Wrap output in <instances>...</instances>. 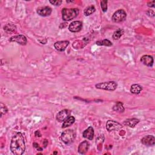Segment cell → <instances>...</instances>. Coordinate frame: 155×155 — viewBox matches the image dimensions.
Listing matches in <instances>:
<instances>
[{
    "label": "cell",
    "instance_id": "1",
    "mask_svg": "<svg viewBox=\"0 0 155 155\" xmlns=\"http://www.w3.org/2000/svg\"><path fill=\"white\" fill-rule=\"evenodd\" d=\"M26 150V144L23 134L20 132L15 135L11 141L10 150L15 155L23 154Z\"/></svg>",
    "mask_w": 155,
    "mask_h": 155
},
{
    "label": "cell",
    "instance_id": "2",
    "mask_svg": "<svg viewBox=\"0 0 155 155\" xmlns=\"http://www.w3.org/2000/svg\"><path fill=\"white\" fill-rule=\"evenodd\" d=\"M79 14V9L76 8H64L62 10V18L64 21H70L76 18Z\"/></svg>",
    "mask_w": 155,
    "mask_h": 155
},
{
    "label": "cell",
    "instance_id": "3",
    "mask_svg": "<svg viewBox=\"0 0 155 155\" xmlns=\"http://www.w3.org/2000/svg\"><path fill=\"white\" fill-rule=\"evenodd\" d=\"M76 138V133L73 130H67L63 131L61 136V139L65 144L69 145L73 142Z\"/></svg>",
    "mask_w": 155,
    "mask_h": 155
},
{
    "label": "cell",
    "instance_id": "4",
    "mask_svg": "<svg viewBox=\"0 0 155 155\" xmlns=\"http://www.w3.org/2000/svg\"><path fill=\"white\" fill-rule=\"evenodd\" d=\"M118 84L115 81H108L98 83L95 85V87L98 89L107 90V91H114L116 89Z\"/></svg>",
    "mask_w": 155,
    "mask_h": 155
},
{
    "label": "cell",
    "instance_id": "5",
    "mask_svg": "<svg viewBox=\"0 0 155 155\" xmlns=\"http://www.w3.org/2000/svg\"><path fill=\"white\" fill-rule=\"evenodd\" d=\"M126 17V12L123 9H119L113 13L112 19L114 23H121V22L125 21Z\"/></svg>",
    "mask_w": 155,
    "mask_h": 155
},
{
    "label": "cell",
    "instance_id": "6",
    "mask_svg": "<svg viewBox=\"0 0 155 155\" xmlns=\"http://www.w3.org/2000/svg\"><path fill=\"white\" fill-rule=\"evenodd\" d=\"M122 128V125L119 122L115 121L109 120L107 122L106 124V128L108 131L119 130Z\"/></svg>",
    "mask_w": 155,
    "mask_h": 155
},
{
    "label": "cell",
    "instance_id": "7",
    "mask_svg": "<svg viewBox=\"0 0 155 155\" xmlns=\"http://www.w3.org/2000/svg\"><path fill=\"white\" fill-rule=\"evenodd\" d=\"M10 42H16L21 45L24 46L27 44V38L23 35H18L11 37L9 39Z\"/></svg>",
    "mask_w": 155,
    "mask_h": 155
},
{
    "label": "cell",
    "instance_id": "8",
    "mask_svg": "<svg viewBox=\"0 0 155 155\" xmlns=\"http://www.w3.org/2000/svg\"><path fill=\"white\" fill-rule=\"evenodd\" d=\"M70 111L68 109H64L60 111L56 115V120L59 122H63L70 115Z\"/></svg>",
    "mask_w": 155,
    "mask_h": 155
},
{
    "label": "cell",
    "instance_id": "9",
    "mask_svg": "<svg viewBox=\"0 0 155 155\" xmlns=\"http://www.w3.org/2000/svg\"><path fill=\"white\" fill-rule=\"evenodd\" d=\"M82 27V23L79 21H73L70 23L69 27V30L71 32L76 33L79 32Z\"/></svg>",
    "mask_w": 155,
    "mask_h": 155
},
{
    "label": "cell",
    "instance_id": "10",
    "mask_svg": "<svg viewBox=\"0 0 155 155\" xmlns=\"http://www.w3.org/2000/svg\"><path fill=\"white\" fill-rule=\"evenodd\" d=\"M69 41H57L54 44V47L56 49V50L60 52H62L67 48V47L69 46Z\"/></svg>",
    "mask_w": 155,
    "mask_h": 155
},
{
    "label": "cell",
    "instance_id": "11",
    "mask_svg": "<svg viewBox=\"0 0 155 155\" xmlns=\"http://www.w3.org/2000/svg\"><path fill=\"white\" fill-rule=\"evenodd\" d=\"M52 9L49 6L39 7L37 9V13L41 16H48L52 13Z\"/></svg>",
    "mask_w": 155,
    "mask_h": 155
},
{
    "label": "cell",
    "instance_id": "12",
    "mask_svg": "<svg viewBox=\"0 0 155 155\" xmlns=\"http://www.w3.org/2000/svg\"><path fill=\"white\" fill-rule=\"evenodd\" d=\"M142 144L147 146H153L155 144V138L153 135H147L141 139Z\"/></svg>",
    "mask_w": 155,
    "mask_h": 155
},
{
    "label": "cell",
    "instance_id": "13",
    "mask_svg": "<svg viewBox=\"0 0 155 155\" xmlns=\"http://www.w3.org/2000/svg\"><path fill=\"white\" fill-rule=\"evenodd\" d=\"M141 62L145 65L148 66V67H152L153 65L154 60L151 56L145 55L141 57Z\"/></svg>",
    "mask_w": 155,
    "mask_h": 155
},
{
    "label": "cell",
    "instance_id": "14",
    "mask_svg": "<svg viewBox=\"0 0 155 155\" xmlns=\"http://www.w3.org/2000/svg\"><path fill=\"white\" fill-rule=\"evenodd\" d=\"M94 129L92 127H89L83 132V137L88 140H92L94 137Z\"/></svg>",
    "mask_w": 155,
    "mask_h": 155
},
{
    "label": "cell",
    "instance_id": "15",
    "mask_svg": "<svg viewBox=\"0 0 155 155\" xmlns=\"http://www.w3.org/2000/svg\"><path fill=\"white\" fill-rule=\"evenodd\" d=\"M90 147V144L88 141H84L83 142H82L78 147V152L80 154H85L89 148Z\"/></svg>",
    "mask_w": 155,
    "mask_h": 155
},
{
    "label": "cell",
    "instance_id": "16",
    "mask_svg": "<svg viewBox=\"0 0 155 155\" xmlns=\"http://www.w3.org/2000/svg\"><path fill=\"white\" fill-rule=\"evenodd\" d=\"M139 122V120L137 118H129L126 119L124 122V124L125 125H126L127 126L131 127V128H133L135 127L138 123Z\"/></svg>",
    "mask_w": 155,
    "mask_h": 155
},
{
    "label": "cell",
    "instance_id": "17",
    "mask_svg": "<svg viewBox=\"0 0 155 155\" xmlns=\"http://www.w3.org/2000/svg\"><path fill=\"white\" fill-rule=\"evenodd\" d=\"M75 121V118L74 116H69L67 119H66L62 125V128H67L69 126H71L72 124H74Z\"/></svg>",
    "mask_w": 155,
    "mask_h": 155
},
{
    "label": "cell",
    "instance_id": "18",
    "mask_svg": "<svg viewBox=\"0 0 155 155\" xmlns=\"http://www.w3.org/2000/svg\"><path fill=\"white\" fill-rule=\"evenodd\" d=\"M142 90V87L138 84H133L131 86L130 92L133 94H139Z\"/></svg>",
    "mask_w": 155,
    "mask_h": 155
},
{
    "label": "cell",
    "instance_id": "19",
    "mask_svg": "<svg viewBox=\"0 0 155 155\" xmlns=\"http://www.w3.org/2000/svg\"><path fill=\"white\" fill-rule=\"evenodd\" d=\"M113 110L114 111L119 113H123L125 111V108L124 107L123 104L121 102L118 101L113 107Z\"/></svg>",
    "mask_w": 155,
    "mask_h": 155
},
{
    "label": "cell",
    "instance_id": "20",
    "mask_svg": "<svg viewBox=\"0 0 155 155\" xmlns=\"http://www.w3.org/2000/svg\"><path fill=\"white\" fill-rule=\"evenodd\" d=\"M16 26L13 24H7L4 27V31L8 33L15 32L16 31Z\"/></svg>",
    "mask_w": 155,
    "mask_h": 155
},
{
    "label": "cell",
    "instance_id": "21",
    "mask_svg": "<svg viewBox=\"0 0 155 155\" xmlns=\"http://www.w3.org/2000/svg\"><path fill=\"white\" fill-rule=\"evenodd\" d=\"M96 44L98 46H108V47H110L113 45L112 42L109 41L108 39H105L104 40L102 41H98L96 42Z\"/></svg>",
    "mask_w": 155,
    "mask_h": 155
},
{
    "label": "cell",
    "instance_id": "22",
    "mask_svg": "<svg viewBox=\"0 0 155 155\" xmlns=\"http://www.w3.org/2000/svg\"><path fill=\"white\" fill-rule=\"evenodd\" d=\"M124 31L122 29H117L113 35V38L115 40H118L124 34Z\"/></svg>",
    "mask_w": 155,
    "mask_h": 155
},
{
    "label": "cell",
    "instance_id": "23",
    "mask_svg": "<svg viewBox=\"0 0 155 155\" xmlns=\"http://www.w3.org/2000/svg\"><path fill=\"white\" fill-rule=\"evenodd\" d=\"M95 10H96L95 7L93 6H90L85 9L84 11V13L85 16H89L93 14L95 12Z\"/></svg>",
    "mask_w": 155,
    "mask_h": 155
},
{
    "label": "cell",
    "instance_id": "24",
    "mask_svg": "<svg viewBox=\"0 0 155 155\" xmlns=\"http://www.w3.org/2000/svg\"><path fill=\"white\" fill-rule=\"evenodd\" d=\"M100 4H101V7L102 10L104 12H107V9H108V5H107L108 4V1H107V0H104V1H101L100 2Z\"/></svg>",
    "mask_w": 155,
    "mask_h": 155
},
{
    "label": "cell",
    "instance_id": "25",
    "mask_svg": "<svg viewBox=\"0 0 155 155\" xmlns=\"http://www.w3.org/2000/svg\"><path fill=\"white\" fill-rule=\"evenodd\" d=\"M8 112V109L7 107L3 103H1V117H3V115H6Z\"/></svg>",
    "mask_w": 155,
    "mask_h": 155
},
{
    "label": "cell",
    "instance_id": "26",
    "mask_svg": "<svg viewBox=\"0 0 155 155\" xmlns=\"http://www.w3.org/2000/svg\"><path fill=\"white\" fill-rule=\"evenodd\" d=\"M49 2L53 4V5H55V6H60L61 4V3H62V1H61V0H56V1H49Z\"/></svg>",
    "mask_w": 155,
    "mask_h": 155
},
{
    "label": "cell",
    "instance_id": "27",
    "mask_svg": "<svg viewBox=\"0 0 155 155\" xmlns=\"http://www.w3.org/2000/svg\"><path fill=\"white\" fill-rule=\"evenodd\" d=\"M154 4H155V1H151L147 3L148 6L150 7H154Z\"/></svg>",
    "mask_w": 155,
    "mask_h": 155
},
{
    "label": "cell",
    "instance_id": "28",
    "mask_svg": "<svg viewBox=\"0 0 155 155\" xmlns=\"http://www.w3.org/2000/svg\"><path fill=\"white\" fill-rule=\"evenodd\" d=\"M33 147H34L35 148H36L37 149V150H38V151H42V148H41V147L38 145V144L37 143H36V142L33 143Z\"/></svg>",
    "mask_w": 155,
    "mask_h": 155
},
{
    "label": "cell",
    "instance_id": "29",
    "mask_svg": "<svg viewBox=\"0 0 155 155\" xmlns=\"http://www.w3.org/2000/svg\"><path fill=\"white\" fill-rule=\"evenodd\" d=\"M35 136L36 137H41V133H40V131L39 130H37L35 132Z\"/></svg>",
    "mask_w": 155,
    "mask_h": 155
},
{
    "label": "cell",
    "instance_id": "30",
    "mask_svg": "<svg viewBox=\"0 0 155 155\" xmlns=\"http://www.w3.org/2000/svg\"><path fill=\"white\" fill-rule=\"evenodd\" d=\"M47 143H48V141H47V139H44V142H43V144L44 145V147H46L47 145Z\"/></svg>",
    "mask_w": 155,
    "mask_h": 155
}]
</instances>
